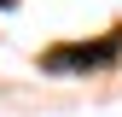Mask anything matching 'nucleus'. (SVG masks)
<instances>
[{
	"instance_id": "nucleus-1",
	"label": "nucleus",
	"mask_w": 122,
	"mask_h": 117,
	"mask_svg": "<svg viewBox=\"0 0 122 117\" xmlns=\"http://www.w3.org/2000/svg\"><path fill=\"white\" fill-rule=\"evenodd\" d=\"M122 58V29H111L105 41H81V47H52L41 64L52 70V76H64V70H105Z\"/></svg>"
}]
</instances>
